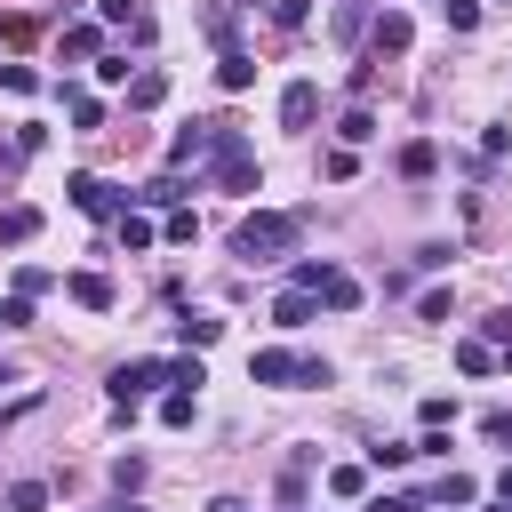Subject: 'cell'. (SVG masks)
Instances as JSON below:
<instances>
[{"label":"cell","mask_w":512,"mask_h":512,"mask_svg":"<svg viewBox=\"0 0 512 512\" xmlns=\"http://www.w3.org/2000/svg\"><path fill=\"white\" fill-rule=\"evenodd\" d=\"M496 496H504V504H512V464H504V480H496Z\"/></svg>","instance_id":"obj_39"},{"label":"cell","mask_w":512,"mask_h":512,"mask_svg":"<svg viewBox=\"0 0 512 512\" xmlns=\"http://www.w3.org/2000/svg\"><path fill=\"white\" fill-rule=\"evenodd\" d=\"M304 16H312L304 0H272V24H280V32H304Z\"/></svg>","instance_id":"obj_28"},{"label":"cell","mask_w":512,"mask_h":512,"mask_svg":"<svg viewBox=\"0 0 512 512\" xmlns=\"http://www.w3.org/2000/svg\"><path fill=\"white\" fill-rule=\"evenodd\" d=\"M64 112H72V128H104V104L88 88H64Z\"/></svg>","instance_id":"obj_19"},{"label":"cell","mask_w":512,"mask_h":512,"mask_svg":"<svg viewBox=\"0 0 512 512\" xmlns=\"http://www.w3.org/2000/svg\"><path fill=\"white\" fill-rule=\"evenodd\" d=\"M368 512H416V496H376Z\"/></svg>","instance_id":"obj_37"},{"label":"cell","mask_w":512,"mask_h":512,"mask_svg":"<svg viewBox=\"0 0 512 512\" xmlns=\"http://www.w3.org/2000/svg\"><path fill=\"white\" fill-rule=\"evenodd\" d=\"M64 56H104V32H96V24H72V32H64Z\"/></svg>","instance_id":"obj_23"},{"label":"cell","mask_w":512,"mask_h":512,"mask_svg":"<svg viewBox=\"0 0 512 512\" xmlns=\"http://www.w3.org/2000/svg\"><path fill=\"white\" fill-rule=\"evenodd\" d=\"M208 512H248V504H240V496H216V504H208Z\"/></svg>","instance_id":"obj_38"},{"label":"cell","mask_w":512,"mask_h":512,"mask_svg":"<svg viewBox=\"0 0 512 512\" xmlns=\"http://www.w3.org/2000/svg\"><path fill=\"white\" fill-rule=\"evenodd\" d=\"M336 136H344V144H368V136H376V112H368V104H352V112L336 120Z\"/></svg>","instance_id":"obj_21"},{"label":"cell","mask_w":512,"mask_h":512,"mask_svg":"<svg viewBox=\"0 0 512 512\" xmlns=\"http://www.w3.org/2000/svg\"><path fill=\"white\" fill-rule=\"evenodd\" d=\"M488 512H512V504H488Z\"/></svg>","instance_id":"obj_41"},{"label":"cell","mask_w":512,"mask_h":512,"mask_svg":"<svg viewBox=\"0 0 512 512\" xmlns=\"http://www.w3.org/2000/svg\"><path fill=\"white\" fill-rule=\"evenodd\" d=\"M440 8H448V24H456V32H472V24H480V0H440Z\"/></svg>","instance_id":"obj_34"},{"label":"cell","mask_w":512,"mask_h":512,"mask_svg":"<svg viewBox=\"0 0 512 512\" xmlns=\"http://www.w3.org/2000/svg\"><path fill=\"white\" fill-rule=\"evenodd\" d=\"M296 360H304V352L264 344V352H248V384H296Z\"/></svg>","instance_id":"obj_8"},{"label":"cell","mask_w":512,"mask_h":512,"mask_svg":"<svg viewBox=\"0 0 512 512\" xmlns=\"http://www.w3.org/2000/svg\"><path fill=\"white\" fill-rule=\"evenodd\" d=\"M408 456H416L408 440H376V448H368V464H384V472H392V464H408Z\"/></svg>","instance_id":"obj_31"},{"label":"cell","mask_w":512,"mask_h":512,"mask_svg":"<svg viewBox=\"0 0 512 512\" xmlns=\"http://www.w3.org/2000/svg\"><path fill=\"white\" fill-rule=\"evenodd\" d=\"M216 328H224V320H208V312H184V320H176V336H184L192 352H200V344H216Z\"/></svg>","instance_id":"obj_22"},{"label":"cell","mask_w":512,"mask_h":512,"mask_svg":"<svg viewBox=\"0 0 512 512\" xmlns=\"http://www.w3.org/2000/svg\"><path fill=\"white\" fill-rule=\"evenodd\" d=\"M208 184L216 192H256V152L232 120H216V144H208Z\"/></svg>","instance_id":"obj_2"},{"label":"cell","mask_w":512,"mask_h":512,"mask_svg":"<svg viewBox=\"0 0 512 512\" xmlns=\"http://www.w3.org/2000/svg\"><path fill=\"white\" fill-rule=\"evenodd\" d=\"M96 16H104V24H128L136 8H128V0H96Z\"/></svg>","instance_id":"obj_35"},{"label":"cell","mask_w":512,"mask_h":512,"mask_svg":"<svg viewBox=\"0 0 512 512\" xmlns=\"http://www.w3.org/2000/svg\"><path fill=\"white\" fill-rule=\"evenodd\" d=\"M288 288H304V296H320L328 312H360V280H352V272H336V264H320V256H304Z\"/></svg>","instance_id":"obj_3"},{"label":"cell","mask_w":512,"mask_h":512,"mask_svg":"<svg viewBox=\"0 0 512 512\" xmlns=\"http://www.w3.org/2000/svg\"><path fill=\"white\" fill-rule=\"evenodd\" d=\"M64 288H72V304H88V312H112V280H104V272H72Z\"/></svg>","instance_id":"obj_13"},{"label":"cell","mask_w":512,"mask_h":512,"mask_svg":"<svg viewBox=\"0 0 512 512\" xmlns=\"http://www.w3.org/2000/svg\"><path fill=\"white\" fill-rule=\"evenodd\" d=\"M192 416H200V392H168L160 400V424H192Z\"/></svg>","instance_id":"obj_24"},{"label":"cell","mask_w":512,"mask_h":512,"mask_svg":"<svg viewBox=\"0 0 512 512\" xmlns=\"http://www.w3.org/2000/svg\"><path fill=\"white\" fill-rule=\"evenodd\" d=\"M160 96H168V72H160V64H144V72H128V104H136V112H152Z\"/></svg>","instance_id":"obj_12"},{"label":"cell","mask_w":512,"mask_h":512,"mask_svg":"<svg viewBox=\"0 0 512 512\" xmlns=\"http://www.w3.org/2000/svg\"><path fill=\"white\" fill-rule=\"evenodd\" d=\"M312 312H320V296H304V288H280V304H272L280 328H312Z\"/></svg>","instance_id":"obj_14"},{"label":"cell","mask_w":512,"mask_h":512,"mask_svg":"<svg viewBox=\"0 0 512 512\" xmlns=\"http://www.w3.org/2000/svg\"><path fill=\"white\" fill-rule=\"evenodd\" d=\"M152 384H168L160 360H120V368H112V400H144Z\"/></svg>","instance_id":"obj_5"},{"label":"cell","mask_w":512,"mask_h":512,"mask_svg":"<svg viewBox=\"0 0 512 512\" xmlns=\"http://www.w3.org/2000/svg\"><path fill=\"white\" fill-rule=\"evenodd\" d=\"M160 368H168V384H184V392H200V384H208V376H200V360H160Z\"/></svg>","instance_id":"obj_30"},{"label":"cell","mask_w":512,"mask_h":512,"mask_svg":"<svg viewBox=\"0 0 512 512\" xmlns=\"http://www.w3.org/2000/svg\"><path fill=\"white\" fill-rule=\"evenodd\" d=\"M48 288H56V272H40V264H24V272H16V296H48Z\"/></svg>","instance_id":"obj_29"},{"label":"cell","mask_w":512,"mask_h":512,"mask_svg":"<svg viewBox=\"0 0 512 512\" xmlns=\"http://www.w3.org/2000/svg\"><path fill=\"white\" fill-rule=\"evenodd\" d=\"M312 112H320V88L312 80H288L280 88V128H312Z\"/></svg>","instance_id":"obj_9"},{"label":"cell","mask_w":512,"mask_h":512,"mask_svg":"<svg viewBox=\"0 0 512 512\" xmlns=\"http://www.w3.org/2000/svg\"><path fill=\"white\" fill-rule=\"evenodd\" d=\"M456 368H464V376H488V368H496V344H488V336H464V344H456Z\"/></svg>","instance_id":"obj_17"},{"label":"cell","mask_w":512,"mask_h":512,"mask_svg":"<svg viewBox=\"0 0 512 512\" xmlns=\"http://www.w3.org/2000/svg\"><path fill=\"white\" fill-rule=\"evenodd\" d=\"M208 144H216V120H192V128H176V144H168V168H200V160H208Z\"/></svg>","instance_id":"obj_7"},{"label":"cell","mask_w":512,"mask_h":512,"mask_svg":"<svg viewBox=\"0 0 512 512\" xmlns=\"http://www.w3.org/2000/svg\"><path fill=\"white\" fill-rule=\"evenodd\" d=\"M328 488H336V496H360V488H368V472H360V464H336V472H328Z\"/></svg>","instance_id":"obj_32"},{"label":"cell","mask_w":512,"mask_h":512,"mask_svg":"<svg viewBox=\"0 0 512 512\" xmlns=\"http://www.w3.org/2000/svg\"><path fill=\"white\" fill-rule=\"evenodd\" d=\"M32 408H40V400H8V408H0V432H8V424H24Z\"/></svg>","instance_id":"obj_36"},{"label":"cell","mask_w":512,"mask_h":512,"mask_svg":"<svg viewBox=\"0 0 512 512\" xmlns=\"http://www.w3.org/2000/svg\"><path fill=\"white\" fill-rule=\"evenodd\" d=\"M216 80H224V88L240 96V88L256 80V64H248V48H224V56H216Z\"/></svg>","instance_id":"obj_16"},{"label":"cell","mask_w":512,"mask_h":512,"mask_svg":"<svg viewBox=\"0 0 512 512\" xmlns=\"http://www.w3.org/2000/svg\"><path fill=\"white\" fill-rule=\"evenodd\" d=\"M200 24H208V40H216V48H232V24H240V0H208V8H200Z\"/></svg>","instance_id":"obj_15"},{"label":"cell","mask_w":512,"mask_h":512,"mask_svg":"<svg viewBox=\"0 0 512 512\" xmlns=\"http://www.w3.org/2000/svg\"><path fill=\"white\" fill-rule=\"evenodd\" d=\"M296 232H304V216H288V208H256V216H240L232 256H240V264H280V256L296 248Z\"/></svg>","instance_id":"obj_1"},{"label":"cell","mask_w":512,"mask_h":512,"mask_svg":"<svg viewBox=\"0 0 512 512\" xmlns=\"http://www.w3.org/2000/svg\"><path fill=\"white\" fill-rule=\"evenodd\" d=\"M64 192H72V208L96 216V224H120V216H128V184H112V176H64Z\"/></svg>","instance_id":"obj_4"},{"label":"cell","mask_w":512,"mask_h":512,"mask_svg":"<svg viewBox=\"0 0 512 512\" xmlns=\"http://www.w3.org/2000/svg\"><path fill=\"white\" fill-rule=\"evenodd\" d=\"M184 192H192V184H184V168H168V176H152L144 192H128V208H176Z\"/></svg>","instance_id":"obj_10"},{"label":"cell","mask_w":512,"mask_h":512,"mask_svg":"<svg viewBox=\"0 0 512 512\" xmlns=\"http://www.w3.org/2000/svg\"><path fill=\"white\" fill-rule=\"evenodd\" d=\"M432 496H440V504H472V496H480V488H472V480H464V472H440V488H432Z\"/></svg>","instance_id":"obj_27"},{"label":"cell","mask_w":512,"mask_h":512,"mask_svg":"<svg viewBox=\"0 0 512 512\" xmlns=\"http://www.w3.org/2000/svg\"><path fill=\"white\" fill-rule=\"evenodd\" d=\"M432 168H440V144H424V136L400 144V176H432Z\"/></svg>","instance_id":"obj_20"},{"label":"cell","mask_w":512,"mask_h":512,"mask_svg":"<svg viewBox=\"0 0 512 512\" xmlns=\"http://www.w3.org/2000/svg\"><path fill=\"white\" fill-rule=\"evenodd\" d=\"M0 328H32V296H8L0 304Z\"/></svg>","instance_id":"obj_33"},{"label":"cell","mask_w":512,"mask_h":512,"mask_svg":"<svg viewBox=\"0 0 512 512\" xmlns=\"http://www.w3.org/2000/svg\"><path fill=\"white\" fill-rule=\"evenodd\" d=\"M120 248H128V256H136V248H152V224H144V216H136V208H128V216H120Z\"/></svg>","instance_id":"obj_26"},{"label":"cell","mask_w":512,"mask_h":512,"mask_svg":"<svg viewBox=\"0 0 512 512\" xmlns=\"http://www.w3.org/2000/svg\"><path fill=\"white\" fill-rule=\"evenodd\" d=\"M0 512H48V480H16V488L0 496Z\"/></svg>","instance_id":"obj_18"},{"label":"cell","mask_w":512,"mask_h":512,"mask_svg":"<svg viewBox=\"0 0 512 512\" xmlns=\"http://www.w3.org/2000/svg\"><path fill=\"white\" fill-rule=\"evenodd\" d=\"M32 232H40V208H32V200H8V208H0V248H24Z\"/></svg>","instance_id":"obj_11"},{"label":"cell","mask_w":512,"mask_h":512,"mask_svg":"<svg viewBox=\"0 0 512 512\" xmlns=\"http://www.w3.org/2000/svg\"><path fill=\"white\" fill-rule=\"evenodd\" d=\"M408 40H416V24H408L400 8H384V16L368 24V48H376V56H408Z\"/></svg>","instance_id":"obj_6"},{"label":"cell","mask_w":512,"mask_h":512,"mask_svg":"<svg viewBox=\"0 0 512 512\" xmlns=\"http://www.w3.org/2000/svg\"><path fill=\"white\" fill-rule=\"evenodd\" d=\"M0 88H8V96H32L40 72H32V64H0Z\"/></svg>","instance_id":"obj_25"},{"label":"cell","mask_w":512,"mask_h":512,"mask_svg":"<svg viewBox=\"0 0 512 512\" xmlns=\"http://www.w3.org/2000/svg\"><path fill=\"white\" fill-rule=\"evenodd\" d=\"M0 384H16V368H8V360H0Z\"/></svg>","instance_id":"obj_40"}]
</instances>
